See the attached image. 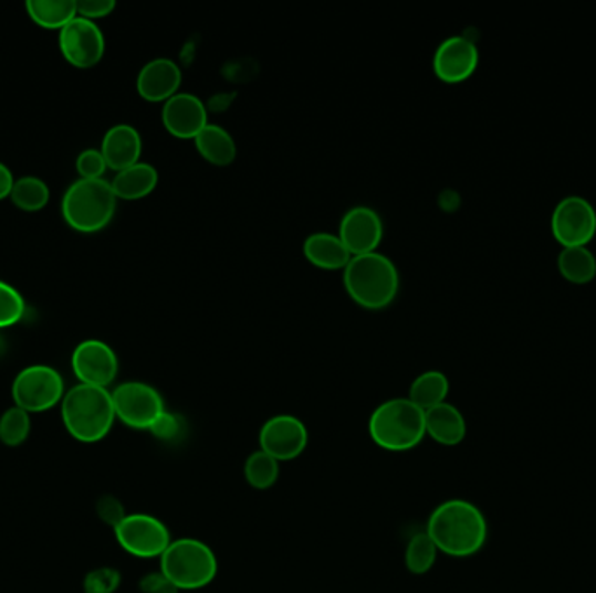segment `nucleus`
Masks as SVG:
<instances>
[{"instance_id": "f257e3e1", "label": "nucleus", "mask_w": 596, "mask_h": 593, "mask_svg": "<svg viewBox=\"0 0 596 593\" xmlns=\"http://www.w3.org/2000/svg\"><path fill=\"white\" fill-rule=\"evenodd\" d=\"M445 555H474L485 547L489 538V522L483 511L466 499H449L432 510L426 529Z\"/></svg>"}, {"instance_id": "f03ea898", "label": "nucleus", "mask_w": 596, "mask_h": 593, "mask_svg": "<svg viewBox=\"0 0 596 593\" xmlns=\"http://www.w3.org/2000/svg\"><path fill=\"white\" fill-rule=\"evenodd\" d=\"M63 425L75 441L95 444L107 437L116 422L112 393L102 386L79 383L62 401Z\"/></svg>"}, {"instance_id": "7ed1b4c3", "label": "nucleus", "mask_w": 596, "mask_h": 593, "mask_svg": "<svg viewBox=\"0 0 596 593\" xmlns=\"http://www.w3.org/2000/svg\"><path fill=\"white\" fill-rule=\"evenodd\" d=\"M344 286L359 307L383 310L395 301L399 274L395 263L383 253L353 256L344 268Z\"/></svg>"}, {"instance_id": "20e7f679", "label": "nucleus", "mask_w": 596, "mask_h": 593, "mask_svg": "<svg viewBox=\"0 0 596 593\" xmlns=\"http://www.w3.org/2000/svg\"><path fill=\"white\" fill-rule=\"evenodd\" d=\"M368 432L378 447L404 453L419 446L426 437V413L408 398L391 399L372 413Z\"/></svg>"}, {"instance_id": "39448f33", "label": "nucleus", "mask_w": 596, "mask_h": 593, "mask_svg": "<svg viewBox=\"0 0 596 593\" xmlns=\"http://www.w3.org/2000/svg\"><path fill=\"white\" fill-rule=\"evenodd\" d=\"M117 197L107 180H77L63 195L62 214L66 225L81 234H95L116 214Z\"/></svg>"}, {"instance_id": "423d86ee", "label": "nucleus", "mask_w": 596, "mask_h": 593, "mask_svg": "<svg viewBox=\"0 0 596 593\" xmlns=\"http://www.w3.org/2000/svg\"><path fill=\"white\" fill-rule=\"evenodd\" d=\"M160 573L178 590H199L213 583L219 561L208 544L196 538H178L160 555Z\"/></svg>"}, {"instance_id": "0eeeda50", "label": "nucleus", "mask_w": 596, "mask_h": 593, "mask_svg": "<svg viewBox=\"0 0 596 593\" xmlns=\"http://www.w3.org/2000/svg\"><path fill=\"white\" fill-rule=\"evenodd\" d=\"M65 398L62 374L50 366H29L13 381L14 404L27 413H44Z\"/></svg>"}, {"instance_id": "6e6552de", "label": "nucleus", "mask_w": 596, "mask_h": 593, "mask_svg": "<svg viewBox=\"0 0 596 593\" xmlns=\"http://www.w3.org/2000/svg\"><path fill=\"white\" fill-rule=\"evenodd\" d=\"M116 417L135 430H150L165 413V401L154 386L142 381H126L112 392Z\"/></svg>"}, {"instance_id": "1a4fd4ad", "label": "nucleus", "mask_w": 596, "mask_h": 593, "mask_svg": "<svg viewBox=\"0 0 596 593\" xmlns=\"http://www.w3.org/2000/svg\"><path fill=\"white\" fill-rule=\"evenodd\" d=\"M117 543L124 552L138 559H154L163 555L171 543V534L163 520L147 513H132L124 517L116 529Z\"/></svg>"}, {"instance_id": "9d476101", "label": "nucleus", "mask_w": 596, "mask_h": 593, "mask_svg": "<svg viewBox=\"0 0 596 593\" xmlns=\"http://www.w3.org/2000/svg\"><path fill=\"white\" fill-rule=\"evenodd\" d=\"M552 232L564 247L586 246L596 234V211L581 195H567L555 205Z\"/></svg>"}, {"instance_id": "9b49d317", "label": "nucleus", "mask_w": 596, "mask_h": 593, "mask_svg": "<svg viewBox=\"0 0 596 593\" xmlns=\"http://www.w3.org/2000/svg\"><path fill=\"white\" fill-rule=\"evenodd\" d=\"M260 451L278 462H292L307 447L309 432L302 420L292 414H278L263 423L259 435Z\"/></svg>"}, {"instance_id": "f8f14e48", "label": "nucleus", "mask_w": 596, "mask_h": 593, "mask_svg": "<svg viewBox=\"0 0 596 593\" xmlns=\"http://www.w3.org/2000/svg\"><path fill=\"white\" fill-rule=\"evenodd\" d=\"M60 50L75 68H91L105 54V38L95 21L77 17L60 30Z\"/></svg>"}, {"instance_id": "ddd939ff", "label": "nucleus", "mask_w": 596, "mask_h": 593, "mask_svg": "<svg viewBox=\"0 0 596 593\" xmlns=\"http://www.w3.org/2000/svg\"><path fill=\"white\" fill-rule=\"evenodd\" d=\"M72 369L84 385L107 389L119 373L116 352L100 340H86L77 345L72 356Z\"/></svg>"}, {"instance_id": "4468645a", "label": "nucleus", "mask_w": 596, "mask_h": 593, "mask_svg": "<svg viewBox=\"0 0 596 593\" xmlns=\"http://www.w3.org/2000/svg\"><path fill=\"white\" fill-rule=\"evenodd\" d=\"M478 62L480 51L477 42L466 35H453L438 45L432 57V68L443 83L457 84L474 74Z\"/></svg>"}, {"instance_id": "2eb2a0df", "label": "nucleus", "mask_w": 596, "mask_h": 593, "mask_svg": "<svg viewBox=\"0 0 596 593\" xmlns=\"http://www.w3.org/2000/svg\"><path fill=\"white\" fill-rule=\"evenodd\" d=\"M338 237L353 256L375 253L384 237L383 218L366 205L349 209L341 220Z\"/></svg>"}, {"instance_id": "dca6fc26", "label": "nucleus", "mask_w": 596, "mask_h": 593, "mask_svg": "<svg viewBox=\"0 0 596 593\" xmlns=\"http://www.w3.org/2000/svg\"><path fill=\"white\" fill-rule=\"evenodd\" d=\"M163 124L177 138L194 139L208 126L205 103L190 93H177L163 107Z\"/></svg>"}, {"instance_id": "f3484780", "label": "nucleus", "mask_w": 596, "mask_h": 593, "mask_svg": "<svg viewBox=\"0 0 596 593\" xmlns=\"http://www.w3.org/2000/svg\"><path fill=\"white\" fill-rule=\"evenodd\" d=\"M181 84V70L169 57H156L140 70L136 89L145 102H168L177 95Z\"/></svg>"}, {"instance_id": "a211bd4d", "label": "nucleus", "mask_w": 596, "mask_h": 593, "mask_svg": "<svg viewBox=\"0 0 596 593\" xmlns=\"http://www.w3.org/2000/svg\"><path fill=\"white\" fill-rule=\"evenodd\" d=\"M102 153L108 168L119 172L140 162L142 136L129 124L111 127L102 141Z\"/></svg>"}, {"instance_id": "6ab92c4d", "label": "nucleus", "mask_w": 596, "mask_h": 593, "mask_svg": "<svg viewBox=\"0 0 596 593\" xmlns=\"http://www.w3.org/2000/svg\"><path fill=\"white\" fill-rule=\"evenodd\" d=\"M426 435L441 446H459L468 435L464 414L449 402L431 407L426 411Z\"/></svg>"}, {"instance_id": "aec40b11", "label": "nucleus", "mask_w": 596, "mask_h": 593, "mask_svg": "<svg viewBox=\"0 0 596 593\" xmlns=\"http://www.w3.org/2000/svg\"><path fill=\"white\" fill-rule=\"evenodd\" d=\"M304 254L309 263H313L323 271H341L346 268L347 263L353 258L344 242L338 235L320 234L309 235L304 242Z\"/></svg>"}, {"instance_id": "412c9836", "label": "nucleus", "mask_w": 596, "mask_h": 593, "mask_svg": "<svg viewBox=\"0 0 596 593\" xmlns=\"http://www.w3.org/2000/svg\"><path fill=\"white\" fill-rule=\"evenodd\" d=\"M157 181H159V174L156 168L147 162H138L132 168L117 172L111 184L117 199L138 201L156 190Z\"/></svg>"}, {"instance_id": "4be33fe9", "label": "nucleus", "mask_w": 596, "mask_h": 593, "mask_svg": "<svg viewBox=\"0 0 596 593\" xmlns=\"http://www.w3.org/2000/svg\"><path fill=\"white\" fill-rule=\"evenodd\" d=\"M194 144H196L198 152L215 166L232 165L236 153H238L231 133L219 124L208 123V126L194 138Z\"/></svg>"}, {"instance_id": "5701e85b", "label": "nucleus", "mask_w": 596, "mask_h": 593, "mask_svg": "<svg viewBox=\"0 0 596 593\" xmlns=\"http://www.w3.org/2000/svg\"><path fill=\"white\" fill-rule=\"evenodd\" d=\"M25 8L33 23L45 30H62L77 18L74 0H29Z\"/></svg>"}, {"instance_id": "b1692460", "label": "nucleus", "mask_w": 596, "mask_h": 593, "mask_svg": "<svg viewBox=\"0 0 596 593\" xmlns=\"http://www.w3.org/2000/svg\"><path fill=\"white\" fill-rule=\"evenodd\" d=\"M449 390V378L445 377L441 371H426L411 383L408 399L426 413L431 407L447 402Z\"/></svg>"}, {"instance_id": "393cba45", "label": "nucleus", "mask_w": 596, "mask_h": 593, "mask_svg": "<svg viewBox=\"0 0 596 593\" xmlns=\"http://www.w3.org/2000/svg\"><path fill=\"white\" fill-rule=\"evenodd\" d=\"M558 271L568 283H592L596 275V256L588 246L564 247L558 254Z\"/></svg>"}, {"instance_id": "a878e982", "label": "nucleus", "mask_w": 596, "mask_h": 593, "mask_svg": "<svg viewBox=\"0 0 596 593\" xmlns=\"http://www.w3.org/2000/svg\"><path fill=\"white\" fill-rule=\"evenodd\" d=\"M9 199L21 211L38 213L50 202V189L41 178L23 177L14 181L13 192Z\"/></svg>"}, {"instance_id": "bb28decb", "label": "nucleus", "mask_w": 596, "mask_h": 593, "mask_svg": "<svg viewBox=\"0 0 596 593\" xmlns=\"http://www.w3.org/2000/svg\"><path fill=\"white\" fill-rule=\"evenodd\" d=\"M438 549L428 532H417L405 550V565L411 574H426L437 564Z\"/></svg>"}, {"instance_id": "cd10ccee", "label": "nucleus", "mask_w": 596, "mask_h": 593, "mask_svg": "<svg viewBox=\"0 0 596 593\" xmlns=\"http://www.w3.org/2000/svg\"><path fill=\"white\" fill-rule=\"evenodd\" d=\"M244 477L253 489L265 491L280 479V462L263 451H255L244 463Z\"/></svg>"}, {"instance_id": "c85d7f7f", "label": "nucleus", "mask_w": 596, "mask_h": 593, "mask_svg": "<svg viewBox=\"0 0 596 593\" xmlns=\"http://www.w3.org/2000/svg\"><path fill=\"white\" fill-rule=\"evenodd\" d=\"M30 435V416L18 405L0 416V442L9 447L21 446Z\"/></svg>"}, {"instance_id": "c756f323", "label": "nucleus", "mask_w": 596, "mask_h": 593, "mask_svg": "<svg viewBox=\"0 0 596 593\" xmlns=\"http://www.w3.org/2000/svg\"><path fill=\"white\" fill-rule=\"evenodd\" d=\"M27 304L13 286L0 280V329L11 328L25 317Z\"/></svg>"}, {"instance_id": "7c9ffc66", "label": "nucleus", "mask_w": 596, "mask_h": 593, "mask_svg": "<svg viewBox=\"0 0 596 593\" xmlns=\"http://www.w3.org/2000/svg\"><path fill=\"white\" fill-rule=\"evenodd\" d=\"M148 432H150L157 441L174 444V442L180 441V438H184V435H186L187 423L180 414L165 411V413L157 417Z\"/></svg>"}, {"instance_id": "2f4dec72", "label": "nucleus", "mask_w": 596, "mask_h": 593, "mask_svg": "<svg viewBox=\"0 0 596 593\" xmlns=\"http://www.w3.org/2000/svg\"><path fill=\"white\" fill-rule=\"evenodd\" d=\"M121 585V573L114 568H98L84 580L86 593H116Z\"/></svg>"}, {"instance_id": "473e14b6", "label": "nucleus", "mask_w": 596, "mask_h": 593, "mask_svg": "<svg viewBox=\"0 0 596 593\" xmlns=\"http://www.w3.org/2000/svg\"><path fill=\"white\" fill-rule=\"evenodd\" d=\"M75 168H77L81 180H102L103 172L107 171L108 166L102 150L87 148L84 152L79 153Z\"/></svg>"}, {"instance_id": "72a5a7b5", "label": "nucleus", "mask_w": 596, "mask_h": 593, "mask_svg": "<svg viewBox=\"0 0 596 593\" xmlns=\"http://www.w3.org/2000/svg\"><path fill=\"white\" fill-rule=\"evenodd\" d=\"M96 513H98L100 519L105 522V525L112 526L116 529L117 526L123 522L124 517H126V511H124L123 504L116 496L105 495L96 501Z\"/></svg>"}, {"instance_id": "f704fd0d", "label": "nucleus", "mask_w": 596, "mask_h": 593, "mask_svg": "<svg viewBox=\"0 0 596 593\" xmlns=\"http://www.w3.org/2000/svg\"><path fill=\"white\" fill-rule=\"evenodd\" d=\"M116 9L114 0H84L77 2V17L84 20H98V18L108 17Z\"/></svg>"}, {"instance_id": "c9c22d12", "label": "nucleus", "mask_w": 596, "mask_h": 593, "mask_svg": "<svg viewBox=\"0 0 596 593\" xmlns=\"http://www.w3.org/2000/svg\"><path fill=\"white\" fill-rule=\"evenodd\" d=\"M142 593H178L180 590L160 573H150L147 576L142 578L140 581Z\"/></svg>"}, {"instance_id": "e433bc0d", "label": "nucleus", "mask_w": 596, "mask_h": 593, "mask_svg": "<svg viewBox=\"0 0 596 593\" xmlns=\"http://www.w3.org/2000/svg\"><path fill=\"white\" fill-rule=\"evenodd\" d=\"M14 181L17 180L13 178V172L9 171L8 166L0 162V201H2V199H8V197L11 195Z\"/></svg>"}, {"instance_id": "4c0bfd02", "label": "nucleus", "mask_w": 596, "mask_h": 593, "mask_svg": "<svg viewBox=\"0 0 596 593\" xmlns=\"http://www.w3.org/2000/svg\"><path fill=\"white\" fill-rule=\"evenodd\" d=\"M4 348H6L4 338L0 336V356H2V352H4Z\"/></svg>"}]
</instances>
